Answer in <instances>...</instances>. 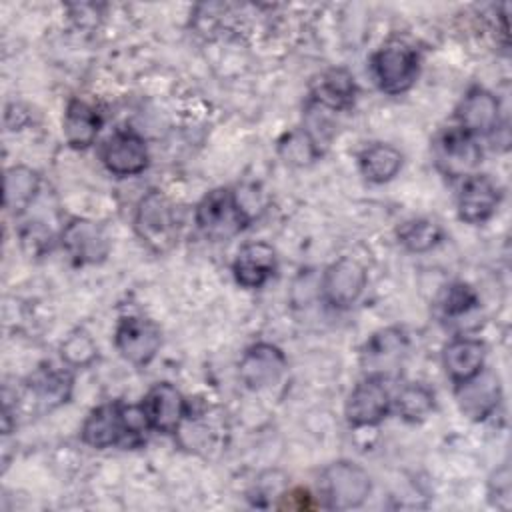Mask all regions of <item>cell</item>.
<instances>
[{
    "label": "cell",
    "mask_w": 512,
    "mask_h": 512,
    "mask_svg": "<svg viewBox=\"0 0 512 512\" xmlns=\"http://www.w3.org/2000/svg\"><path fill=\"white\" fill-rule=\"evenodd\" d=\"M150 428L142 406H124L108 402L94 408L82 424V440L92 448H108L114 444L138 446L144 442V432Z\"/></svg>",
    "instance_id": "obj_1"
},
{
    "label": "cell",
    "mask_w": 512,
    "mask_h": 512,
    "mask_svg": "<svg viewBox=\"0 0 512 512\" xmlns=\"http://www.w3.org/2000/svg\"><path fill=\"white\" fill-rule=\"evenodd\" d=\"M134 228L152 252L170 250L178 240V218L172 202L156 190L148 192L136 208Z\"/></svg>",
    "instance_id": "obj_2"
},
{
    "label": "cell",
    "mask_w": 512,
    "mask_h": 512,
    "mask_svg": "<svg viewBox=\"0 0 512 512\" xmlns=\"http://www.w3.org/2000/svg\"><path fill=\"white\" fill-rule=\"evenodd\" d=\"M196 224L212 240H228L248 224V214L230 188L208 192L196 208Z\"/></svg>",
    "instance_id": "obj_3"
},
{
    "label": "cell",
    "mask_w": 512,
    "mask_h": 512,
    "mask_svg": "<svg viewBox=\"0 0 512 512\" xmlns=\"http://www.w3.org/2000/svg\"><path fill=\"white\" fill-rule=\"evenodd\" d=\"M320 490L328 508H356L370 494V476L358 464L340 460L322 472Z\"/></svg>",
    "instance_id": "obj_4"
},
{
    "label": "cell",
    "mask_w": 512,
    "mask_h": 512,
    "mask_svg": "<svg viewBox=\"0 0 512 512\" xmlns=\"http://www.w3.org/2000/svg\"><path fill=\"white\" fill-rule=\"evenodd\" d=\"M372 74L380 90L406 92L418 76V54L402 42H390L372 56Z\"/></svg>",
    "instance_id": "obj_5"
},
{
    "label": "cell",
    "mask_w": 512,
    "mask_h": 512,
    "mask_svg": "<svg viewBox=\"0 0 512 512\" xmlns=\"http://www.w3.org/2000/svg\"><path fill=\"white\" fill-rule=\"evenodd\" d=\"M434 156L438 168L450 178H468L480 164L482 150L474 136L462 128H450L436 140Z\"/></svg>",
    "instance_id": "obj_6"
},
{
    "label": "cell",
    "mask_w": 512,
    "mask_h": 512,
    "mask_svg": "<svg viewBox=\"0 0 512 512\" xmlns=\"http://www.w3.org/2000/svg\"><path fill=\"white\" fill-rule=\"evenodd\" d=\"M62 246L76 264H98L110 252V238L100 224L74 218L62 230Z\"/></svg>",
    "instance_id": "obj_7"
},
{
    "label": "cell",
    "mask_w": 512,
    "mask_h": 512,
    "mask_svg": "<svg viewBox=\"0 0 512 512\" xmlns=\"http://www.w3.org/2000/svg\"><path fill=\"white\" fill-rule=\"evenodd\" d=\"M406 352V336L400 328H386L370 336V340L362 348V368L366 376H374L384 380L394 374Z\"/></svg>",
    "instance_id": "obj_8"
},
{
    "label": "cell",
    "mask_w": 512,
    "mask_h": 512,
    "mask_svg": "<svg viewBox=\"0 0 512 512\" xmlns=\"http://www.w3.org/2000/svg\"><path fill=\"white\" fill-rule=\"evenodd\" d=\"M116 348L130 364L146 366L160 348V330L146 318H122L116 328Z\"/></svg>",
    "instance_id": "obj_9"
},
{
    "label": "cell",
    "mask_w": 512,
    "mask_h": 512,
    "mask_svg": "<svg viewBox=\"0 0 512 512\" xmlns=\"http://www.w3.org/2000/svg\"><path fill=\"white\" fill-rule=\"evenodd\" d=\"M346 418L354 426H376L390 410V394L384 380L366 376L346 400Z\"/></svg>",
    "instance_id": "obj_10"
},
{
    "label": "cell",
    "mask_w": 512,
    "mask_h": 512,
    "mask_svg": "<svg viewBox=\"0 0 512 512\" xmlns=\"http://www.w3.org/2000/svg\"><path fill=\"white\" fill-rule=\"evenodd\" d=\"M140 406L150 428L164 434L176 432L188 412L184 396L168 382L154 384Z\"/></svg>",
    "instance_id": "obj_11"
},
{
    "label": "cell",
    "mask_w": 512,
    "mask_h": 512,
    "mask_svg": "<svg viewBox=\"0 0 512 512\" xmlns=\"http://www.w3.org/2000/svg\"><path fill=\"white\" fill-rule=\"evenodd\" d=\"M102 162L116 176L140 174L148 166L146 142L134 130H118L106 140Z\"/></svg>",
    "instance_id": "obj_12"
},
{
    "label": "cell",
    "mask_w": 512,
    "mask_h": 512,
    "mask_svg": "<svg viewBox=\"0 0 512 512\" xmlns=\"http://www.w3.org/2000/svg\"><path fill=\"white\" fill-rule=\"evenodd\" d=\"M284 370L286 358L280 352V348L264 342L250 346L238 364L240 380L250 390H262L276 384Z\"/></svg>",
    "instance_id": "obj_13"
},
{
    "label": "cell",
    "mask_w": 512,
    "mask_h": 512,
    "mask_svg": "<svg viewBox=\"0 0 512 512\" xmlns=\"http://www.w3.org/2000/svg\"><path fill=\"white\" fill-rule=\"evenodd\" d=\"M456 400L464 416L484 420L494 412L500 400V380L492 370L482 368L472 378L456 384Z\"/></svg>",
    "instance_id": "obj_14"
},
{
    "label": "cell",
    "mask_w": 512,
    "mask_h": 512,
    "mask_svg": "<svg viewBox=\"0 0 512 512\" xmlns=\"http://www.w3.org/2000/svg\"><path fill=\"white\" fill-rule=\"evenodd\" d=\"M366 286L364 268L352 258H340L324 272L322 294L324 298L338 308L352 306Z\"/></svg>",
    "instance_id": "obj_15"
},
{
    "label": "cell",
    "mask_w": 512,
    "mask_h": 512,
    "mask_svg": "<svg viewBox=\"0 0 512 512\" xmlns=\"http://www.w3.org/2000/svg\"><path fill=\"white\" fill-rule=\"evenodd\" d=\"M500 204V188L486 174H474L464 180L458 194V216L468 224L490 220Z\"/></svg>",
    "instance_id": "obj_16"
},
{
    "label": "cell",
    "mask_w": 512,
    "mask_h": 512,
    "mask_svg": "<svg viewBox=\"0 0 512 512\" xmlns=\"http://www.w3.org/2000/svg\"><path fill=\"white\" fill-rule=\"evenodd\" d=\"M456 118L460 122L458 128L464 132L478 136V134H492L498 128L500 120V104L494 94L484 88H472L456 108Z\"/></svg>",
    "instance_id": "obj_17"
},
{
    "label": "cell",
    "mask_w": 512,
    "mask_h": 512,
    "mask_svg": "<svg viewBox=\"0 0 512 512\" xmlns=\"http://www.w3.org/2000/svg\"><path fill=\"white\" fill-rule=\"evenodd\" d=\"M232 270L240 286L260 288L276 270V254L266 242L246 244L238 250Z\"/></svg>",
    "instance_id": "obj_18"
},
{
    "label": "cell",
    "mask_w": 512,
    "mask_h": 512,
    "mask_svg": "<svg viewBox=\"0 0 512 512\" xmlns=\"http://www.w3.org/2000/svg\"><path fill=\"white\" fill-rule=\"evenodd\" d=\"M486 348L474 338H456L444 348V368L448 376L460 384L484 368Z\"/></svg>",
    "instance_id": "obj_19"
},
{
    "label": "cell",
    "mask_w": 512,
    "mask_h": 512,
    "mask_svg": "<svg viewBox=\"0 0 512 512\" xmlns=\"http://www.w3.org/2000/svg\"><path fill=\"white\" fill-rule=\"evenodd\" d=\"M356 84L348 70L332 68L324 72L312 86V98L330 108V110H346L354 104Z\"/></svg>",
    "instance_id": "obj_20"
},
{
    "label": "cell",
    "mask_w": 512,
    "mask_h": 512,
    "mask_svg": "<svg viewBox=\"0 0 512 512\" xmlns=\"http://www.w3.org/2000/svg\"><path fill=\"white\" fill-rule=\"evenodd\" d=\"M100 126H102V120L90 104L82 100H72L66 106L64 138L72 148L76 150L88 148L96 140Z\"/></svg>",
    "instance_id": "obj_21"
},
{
    "label": "cell",
    "mask_w": 512,
    "mask_h": 512,
    "mask_svg": "<svg viewBox=\"0 0 512 512\" xmlns=\"http://www.w3.org/2000/svg\"><path fill=\"white\" fill-rule=\"evenodd\" d=\"M30 390L44 408H54L68 400L72 390V376L68 370L56 366H44L30 378Z\"/></svg>",
    "instance_id": "obj_22"
},
{
    "label": "cell",
    "mask_w": 512,
    "mask_h": 512,
    "mask_svg": "<svg viewBox=\"0 0 512 512\" xmlns=\"http://www.w3.org/2000/svg\"><path fill=\"white\" fill-rule=\"evenodd\" d=\"M358 166L366 180L382 184L392 180L398 174L402 166V154L390 144L376 142L362 150L358 158Z\"/></svg>",
    "instance_id": "obj_23"
},
{
    "label": "cell",
    "mask_w": 512,
    "mask_h": 512,
    "mask_svg": "<svg viewBox=\"0 0 512 512\" xmlns=\"http://www.w3.org/2000/svg\"><path fill=\"white\" fill-rule=\"evenodd\" d=\"M40 188V178L34 170L26 166H14L6 172L4 178V206L12 214H22Z\"/></svg>",
    "instance_id": "obj_24"
},
{
    "label": "cell",
    "mask_w": 512,
    "mask_h": 512,
    "mask_svg": "<svg viewBox=\"0 0 512 512\" xmlns=\"http://www.w3.org/2000/svg\"><path fill=\"white\" fill-rule=\"evenodd\" d=\"M434 408V394L424 384H408L396 396V410L408 422L424 420Z\"/></svg>",
    "instance_id": "obj_25"
},
{
    "label": "cell",
    "mask_w": 512,
    "mask_h": 512,
    "mask_svg": "<svg viewBox=\"0 0 512 512\" xmlns=\"http://www.w3.org/2000/svg\"><path fill=\"white\" fill-rule=\"evenodd\" d=\"M398 238L410 252H426L442 240V230L436 222L418 218L404 222L398 230Z\"/></svg>",
    "instance_id": "obj_26"
},
{
    "label": "cell",
    "mask_w": 512,
    "mask_h": 512,
    "mask_svg": "<svg viewBox=\"0 0 512 512\" xmlns=\"http://www.w3.org/2000/svg\"><path fill=\"white\" fill-rule=\"evenodd\" d=\"M280 154L290 164H308L318 156V148L308 132L294 130L280 142Z\"/></svg>",
    "instance_id": "obj_27"
},
{
    "label": "cell",
    "mask_w": 512,
    "mask_h": 512,
    "mask_svg": "<svg viewBox=\"0 0 512 512\" xmlns=\"http://www.w3.org/2000/svg\"><path fill=\"white\" fill-rule=\"evenodd\" d=\"M62 358L66 360V364L70 366H76V368H82V366H88L94 358H96V344L94 340L82 332V330H76L72 332L64 342H62Z\"/></svg>",
    "instance_id": "obj_28"
},
{
    "label": "cell",
    "mask_w": 512,
    "mask_h": 512,
    "mask_svg": "<svg viewBox=\"0 0 512 512\" xmlns=\"http://www.w3.org/2000/svg\"><path fill=\"white\" fill-rule=\"evenodd\" d=\"M476 294L466 284H452L442 300V310L446 316H460L468 312L472 306H476Z\"/></svg>",
    "instance_id": "obj_29"
},
{
    "label": "cell",
    "mask_w": 512,
    "mask_h": 512,
    "mask_svg": "<svg viewBox=\"0 0 512 512\" xmlns=\"http://www.w3.org/2000/svg\"><path fill=\"white\" fill-rule=\"evenodd\" d=\"M490 494H496L498 498H504L506 504H510V474L506 468L496 472V478L492 480Z\"/></svg>",
    "instance_id": "obj_30"
}]
</instances>
